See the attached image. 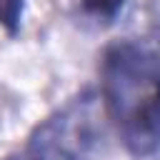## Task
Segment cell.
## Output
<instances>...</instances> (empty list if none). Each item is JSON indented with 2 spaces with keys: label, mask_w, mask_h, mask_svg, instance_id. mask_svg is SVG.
Returning a JSON list of instances; mask_svg holds the SVG:
<instances>
[{
  "label": "cell",
  "mask_w": 160,
  "mask_h": 160,
  "mask_svg": "<svg viewBox=\"0 0 160 160\" xmlns=\"http://www.w3.org/2000/svg\"><path fill=\"white\" fill-rule=\"evenodd\" d=\"M22 8L25 0H0V28H5L10 35H15L20 28Z\"/></svg>",
  "instance_id": "277c9868"
},
{
  "label": "cell",
  "mask_w": 160,
  "mask_h": 160,
  "mask_svg": "<svg viewBox=\"0 0 160 160\" xmlns=\"http://www.w3.org/2000/svg\"><path fill=\"white\" fill-rule=\"evenodd\" d=\"M128 0H80V10L85 18L95 20L98 25H110L118 20Z\"/></svg>",
  "instance_id": "3957f363"
},
{
  "label": "cell",
  "mask_w": 160,
  "mask_h": 160,
  "mask_svg": "<svg viewBox=\"0 0 160 160\" xmlns=\"http://www.w3.org/2000/svg\"><path fill=\"white\" fill-rule=\"evenodd\" d=\"M105 112L92 90H82L42 120L28 138L25 160H95L102 150Z\"/></svg>",
  "instance_id": "7a4b0ae2"
},
{
  "label": "cell",
  "mask_w": 160,
  "mask_h": 160,
  "mask_svg": "<svg viewBox=\"0 0 160 160\" xmlns=\"http://www.w3.org/2000/svg\"><path fill=\"white\" fill-rule=\"evenodd\" d=\"M102 108L135 158L160 150V60L122 40L102 55Z\"/></svg>",
  "instance_id": "6da1fadb"
},
{
  "label": "cell",
  "mask_w": 160,
  "mask_h": 160,
  "mask_svg": "<svg viewBox=\"0 0 160 160\" xmlns=\"http://www.w3.org/2000/svg\"><path fill=\"white\" fill-rule=\"evenodd\" d=\"M5 160H25L22 155H15V158H5Z\"/></svg>",
  "instance_id": "5b68a950"
}]
</instances>
